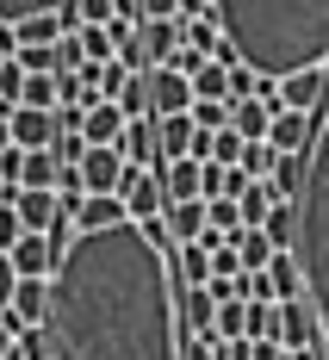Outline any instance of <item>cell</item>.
<instances>
[{"label":"cell","mask_w":329,"mask_h":360,"mask_svg":"<svg viewBox=\"0 0 329 360\" xmlns=\"http://www.w3.org/2000/svg\"><path fill=\"white\" fill-rule=\"evenodd\" d=\"M50 360H181L168 255L124 217L75 230L50 274Z\"/></svg>","instance_id":"obj_1"},{"label":"cell","mask_w":329,"mask_h":360,"mask_svg":"<svg viewBox=\"0 0 329 360\" xmlns=\"http://www.w3.org/2000/svg\"><path fill=\"white\" fill-rule=\"evenodd\" d=\"M224 44L212 63L255 69L261 81H280L298 69L329 63V0H212Z\"/></svg>","instance_id":"obj_2"},{"label":"cell","mask_w":329,"mask_h":360,"mask_svg":"<svg viewBox=\"0 0 329 360\" xmlns=\"http://www.w3.org/2000/svg\"><path fill=\"white\" fill-rule=\"evenodd\" d=\"M292 261L304 298L317 311V323L329 329V118L311 124V149H304V180L292 193Z\"/></svg>","instance_id":"obj_3"},{"label":"cell","mask_w":329,"mask_h":360,"mask_svg":"<svg viewBox=\"0 0 329 360\" xmlns=\"http://www.w3.org/2000/svg\"><path fill=\"white\" fill-rule=\"evenodd\" d=\"M118 199H124V217L131 224H143V217H155L168 199H162V168H131L124 162V174H118Z\"/></svg>","instance_id":"obj_4"},{"label":"cell","mask_w":329,"mask_h":360,"mask_svg":"<svg viewBox=\"0 0 329 360\" xmlns=\"http://www.w3.org/2000/svg\"><path fill=\"white\" fill-rule=\"evenodd\" d=\"M6 261H13V274H19V280H50V274H56V261H63V249H56L44 230H25V236L6 249Z\"/></svg>","instance_id":"obj_5"},{"label":"cell","mask_w":329,"mask_h":360,"mask_svg":"<svg viewBox=\"0 0 329 360\" xmlns=\"http://www.w3.org/2000/svg\"><path fill=\"white\" fill-rule=\"evenodd\" d=\"M118 131H124V112L112 106V100H100V94L87 87V94H81V143L112 149V143H118Z\"/></svg>","instance_id":"obj_6"},{"label":"cell","mask_w":329,"mask_h":360,"mask_svg":"<svg viewBox=\"0 0 329 360\" xmlns=\"http://www.w3.org/2000/svg\"><path fill=\"white\" fill-rule=\"evenodd\" d=\"M6 205L19 212V224H25V230H44V236H50V224L63 217L56 193H44V186H6Z\"/></svg>","instance_id":"obj_7"},{"label":"cell","mask_w":329,"mask_h":360,"mask_svg":"<svg viewBox=\"0 0 329 360\" xmlns=\"http://www.w3.org/2000/svg\"><path fill=\"white\" fill-rule=\"evenodd\" d=\"M317 311H311V298H280V348H317Z\"/></svg>","instance_id":"obj_8"},{"label":"cell","mask_w":329,"mask_h":360,"mask_svg":"<svg viewBox=\"0 0 329 360\" xmlns=\"http://www.w3.org/2000/svg\"><path fill=\"white\" fill-rule=\"evenodd\" d=\"M174 317H181V335H212V323H218L212 286H181L174 292Z\"/></svg>","instance_id":"obj_9"},{"label":"cell","mask_w":329,"mask_h":360,"mask_svg":"<svg viewBox=\"0 0 329 360\" xmlns=\"http://www.w3.org/2000/svg\"><path fill=\"white\" fill-rule=\"evenodd\" d=\"M143 81H149V118H168V112H186V106H193L186 75H174V69H143Z\"/></svg>","instance_id":"obj_10"},{"label":"cell","mask_w":329,"mask_h":360,"mask_svg":"<svg viewBox=\"0 0 329 360\" xmlns=\"http://www.w3.org/2000/svg\"><path fill=\"white\" fill-rule=\"evenodd\" d=\"M44 317H50V280H19L13 304H6V323L13 329H44Z\"/></svg>","instance_id":"obj_11"},{"label":"cell","mask_w":329,"mask_h":360,"mask_svg":"<svg viewBox=\"0 0 329 360\" xmlns=\"http://www.w3.org/2000/svg\"><path fill=\"white\" fill-rule=\"evenodd\" d=\"M317 100H323V69H298V75H280L273 112H317Z\"/></svg>","instance_id":"obj_12"},{"label":"cell","mask_w":329,"mask_h":360,"mask_svg":"<svg viewBox=\"0 0 329 360\" xmlns=\"http://www.w3.org/2000/svg\"><path fill=\"white\" fill-rule=\"evenodd\" d=\"M75 168H81V186H87V193H118V174H124V155H118V149H93V143H87Z\"/></svg>","instance_id":"obj_13"},{"label":"cell","mask_w":329,"mask_h":360,"mask_svg":"<svg viewBox=\"0 0 329 360\" xmlns=\"http://www.w3.org/2000/svg\"><path fill=\"white\" fill-rule=\"evenodd\" d=\"M112 149H118L131 168H162V155H155V118H124V131H118Z\"/></svg>","instance_id":"obj_14"},{"label":"cell","mask_w":329,"mask_h":360,"mask_svg":"<svg viewBox=\"0 0 329 360\" xmlns=\"http://www.w3.org/2000/svg\"><path fill=\"white\" fill-rule=\"evenodd\" d=\"M13 143L19 149H50L56 143V112H44V106H13Z\"/></svg>","instance_id":"obj_15"},{"label":"cell","mask_w":329,"mask_h":360,"mask_svg":"<svg viewBox=\"0 0 329 360\" xmlns=\"http://www.w3.org/2000/svg\"><path fill=\"white\" fill-rule=\"evenodd\" d=\"M193 137H199L193 112H168V118H155V155H162V162H174V155H193Z\"/></svg>","instance_id":"obj_16"},{"label":"cell","mask_w":329,"mask_h":360,"mask_svg":"<svg viewBox=\"0 0 329 360\" xmlns=\"http://www.w3.org/2000/svg\"><path fill=\"white\" fill-rule=\"evenodd\" d=\"M199 186H205V162H193V155L162 162V199H168V205H174V199H199Z\"/></svg>","instance_id":"obj_17"},{"label":"cell","mask_w":329,"mask_h":360,"mask_svg":"<svg viewBox=\"0 0 329 360\" xmlns=\"http://www.w3.org/2000/svg\"><path fill=\"white\" fill-rule=\"evenodd\" d=\"M267 143L280 149V155H304V149H311V112H273Z\"/></svg>","instance_id":"obj_18"},{"label":"cell","mask_w":329,"mask_h":360,"mask_svg":"<svg viewBox=\"0 0 329 360\" xmlns=\"http://www.w3.org/2000/svg\"><path fill=\"white\" fill-rule=\"evenodd\" d=\"M162 217H168V236H174V249L205 236V199H174V205H162Z\"/></svg>","instance_id":"obj_19"},{"label":"cell","mask_w":329,"mask_h":360,"mask_svg":"<svg viewBox=\"0 0 329 360\" xmlns=\"http://www.w3.org/2000/svg\"><path fill=\"white\" fill-rule=\"evenodd\" d=\"M69 217H75V230H106V224H124V199L118 193H87Z\"/></svg>","instance_id":"obj_20"},{"label":"cell","mask_w":329,"mask_h":360,"mask_svg":"<svg viewBox=\"0 0 329 360\" xmlns=\"http://www.w3.org/2000/svg\"><path fill=\"white\" fill-rule=\"evenodd\" d=\"M267 124H273V106H267V100H230V131H236L243 143H261Z\"/></svg>","instance_id":"obj_21"},{"label":"cell","mask_w":329,"mask_h":360,"mask_svg":"<svg viewBox=\"0 0 329 360\" xmlns=\"http://www.w3.org/2000/svg\"><path fill=\"white\" fill-rule=\"evenodd\" d=\"M273 205H280V193H273L267 180H249V186H243V199H236V212H243V230H261Z\"/></svg>","instance_id":"obj_22"},{"label":"cell","mask_w":329,"mask_h":360,"mask_svg":"<svg viewBox=\"0 0 329 360\" xmlns=\"http://www.w3.org/2000/svg\"><path fill=\"white\" fill-rule=\"evenodd\" d=\"M261 274H267V286H273V304H280V298H304V280H298L292 249H280L273 261H267V267H261Z\"/></svg>","instance_id":"obj_23"},{"label":"cell","mask_w":329,"mask_h":360,"mask_svg":"<svg viewBox=\"0 0 329 360\" xmlns=\"http://www.w3.org/2000/svg\"><path fill=\"white\" fill-rule=\"evenodd\" d=\"M56 149H25V162H19V186H44V193H56Z\"/></svg>","instance_id":"obj_24"},{"label":"cell","mask_w":329,"mask_h":360,"mask_svg":"<svg viewBox=\"0 0 329 360\" xmlns=\"http://www.w3.org/2000/svg\"><path fill=\"white\" fill-rule=\"evenodd\" d=\"M186 87H193V100H230V69L224 63H199L186 75Z\"/></svg>","instance_id":"obj_25"},{"label":"cell","mask_w":329,"mask_h":360,"mask_svg":"<svg viewBox=\"0 0 329 360\" xmlns=\"http://www.w3.org/2000/svg\"><path fill=\"white\" fill-rule=\"evenodd\" d=\"M236 255H243V274H261L280 249L267 243V230H236Z\"/></svg>","instance_id":"obj_26"},{"label":"cell","mask_w":329,"mask_h":360,"mask_svg":"<svg viewBox=\"0 0 329 360\" xmlns=\"http://www.w3.org/2000/svg\"><path fill=\"white\" fill-rule=\"evenodd\" d=\"M75 44H81V56H87V63H112V56H118L112 25H81V32H75Z\"/></svg>","instance_id":"obj_27"},{"label":"cell","mask_w":329,"mask_h":360,"mask_svg":"<svg viewBox=\"0 0 329 360\" xmlns=\"http://www.w3.org/2000/svg\"><path fill=\"white\" fill-rule=\"evenodd\" d=\"M13 37H19V50H25V44H56V37H63V19H56V13H32V19L13 25Z\"/></svg>","instance_id":"obj_28"},{"label":"cell","mask_w":329,"mask_h":360,"mask_svg":"<svg viewBox=\"0 0 329 360\" xmlns=\"http://www.w3.org/2000/svg\"><path fill=\"white\" fill-rule=\"evenodd\" d=\"M249 329V298H218V323H212V335L218 342H236Z\"/></svg>","instance_id":"obj_29"},{"label":"cell","mask_w":329,"mask_h":360,"mask_svg":"<svg viewBox=\"0 0 329 360\" xmlns=\"http://www.w3.org/2000/svg\"><path fill=\"white\" fill-rule=\"evenodd\" d=\"M181 44H186V50H199V56H212V50L224 44L218 19H181Z\"/></svg>","instance_id":"obj_30"},{"label":"cell","mask_w":329,"mask_h":360,"mask_svg":"<svg viewBox=\"0 0 329 360\" xmlns=\"http://www.w3.org/2000/svg\"><path fill=\"white\" fill-rule=\"evenodd\" d=\"M273 162H280V149L261 137V143H243V162H236V168H243L249 180H267V174H273Z\"/></svg>","instance_id":"obj_31"},{"label":"cell","mask_w":329,"mask_h":360,"mask_svg":"<svg viewBox=\"0 0 329 360\" xmlns=\"http://www.w3.org/2000/svg\"><path fill=\"white\" fill-rule=\"evenodd\" d=\"M112 106L124 112V118H149V81H143V75H131V81L118 87V100H112Z\"/></svg>","instance_id":"obj_32"},{"label":"cell","mask_w":329,"mask_h":360,"mask_svg":"<svg viewBox=\"0 0 329 360\" xmlns=\"http://www.w3.org/2000/svg\"><path fill=\"white\" fill-rule=\"evenodd\" d=\"M249 342H280V304H249Z\"/></svg>","instance_id":"obj_33"},{"label":"cell","mask_w":329,"mask_h":360,"mask_svg":"<svg viewBox=\"0 0 329 360\" xmlns=\"http://www.w3.org/2000/svg\"><path fill=\"white\" fill-rule=\"evenodd\" d=\"M298 180H304V155H280V162H273V174H267V186H273L280 199H292Z\"/></svg>","instance_id":"obj_34"},{"label":"cell","mask_w":329,"mask_h":360,"mask_svg":"<svg viewBox=\"0 0 329 360\" xmlns=\"http://www.w3.org/2000/svg\"><path fill=\"white\" fill-rule=\"evenodd\" d=\"M205 230H218V236H236V230H243V212H236V199H205Z\"/></svg>","instance_id":"obj_35"},{"label":"cell","mask_w":329,"mask_h":360,"mask_svg":"<svg viewBox=\"0 0 329 360\" xmlns=\"http://www.w3.org/2000/svg\"><path fill=\"white\" fill-rule=\"evenodd\" d=\"M6 360H50V329H13V354Z\"/></svg>","instance_id":"obj_36"},{"label":"cell","mask_w":329,"mask_h":360,"mask_svg":"<svg viewBox=\"0 0 329 360\" xmlns=\"http://www.w3.org/2000/svg\"><path fill=\"white\" fill-rule=\"evenodd\" d=\"M292 199H280V205H273V212H267V224H261V230H267V243H273V249H292Z\"/></svg>","instance_id":"obj_37"},{"label":"cell","mask_w":329,"mask_h":360,"mask_svg":"<svg viewBox=\"0 0 329 360\" xmlns=\"http://www.w3.org/2000/svg\"><path fill=\"white\" fill-rule=\"evenodd\" d=\"M19 106L56 112V75H25V87H19Z\"/></svg>","instance_id":"obj_38"},{"label":"cell","mask_w":329,"mask_h":360,"mask_svg":"<svg viewBox=\"0 0 329 360\" xmlns=\"http://www.w3.org/2000/svg\"><path fill=\"white\" fill-rule=\"evenodd\" d=\"M193 124H199V131H224V124H230V100H193Z\"/></svg>","instance_id":"obj_39"},{"label":"cell","mask_w":329,"mask_h":360,"mask_svg":"<svg viewBox=\"0 0 329 360\" xmlns=\"http://www.w3.org/2000/svg\"><path fill=\"white\" fill-rule=\"evenodd\" d=\"M212 162H218V168H236V162H243V137H236L230 124L212 131Z\"/></svg>","instance_id":"obj_40"},{"label":"cell","mask_w":329,"mask_h":360,"mask_svg":"<svg viewBox=\"0 0 329 360\" xmlns=\"http://www.w3.org/2000/svg\"><path fill=\"white\" fill-rule=\"evenodd\" d=\"M63 0H0V25H19V19H32V13H56Z\"/></svg>","instance_id":"obj_41"},{"label":"cell","mask_w":329,"mask_h":360,"mask_svg":"<svg viewBox=\"0 0 329 360\" xmlns=\"http://www.w3.org/2000/svg\"><path fill=\"white\" fill-rule=\"evenodd\" d=\"M19 236H25V224H19V212H13V205H6V199H0V255L13 249V243H19Z\"/></svg>","instance_id":"obj_42"},{"label":"cell","mask_w":329,"mask_h":360,"mask_svg":"<svg viewBox=\"0 0 329 360\" xmlns=\"http://www.w3.org/2000/svg\"><path fill=\"white\" fill-rule=\"evenodd\" d=\"M81 6V25H112V0H75Z\"/></svg>","instance_id":"obj_43"},{"label":"cell","mask_w":329,"mask_h":360,"mask_svg":"<svg viewBox=\"0 0 329 360\" xmlns=\"http://www.w3.org/2000/svg\"><path fill=\"white\" fill-rule=\"evenodd\" d=\"M212 360H249V335H236V342H218L212 335Z\"/></svg>","instance_id":"obj_44"},{"label":"cell","mask_w":329,"mask_h":360,"mask_svg":"<svg viewBox=\"0 0 329 360\" xmlns=\"http://www.w3.org/2000/svg\"><path fill=\"white\" fill-rule=\"evenodd\" d=\"M181 360H212V335H186V342H181Z\"/></svg>","instance_id":"obj_45"},{"label":"cell","mask_w":329,"mask_h":360,"mask_svg":"<svg viewBox=\"0 0 329 360\" xmlns=\"http://www.w3.org/2000/svg\"><path fill=\"white\" fill-rule=\"evenodd\" d=\"M13 286H19V274H13V261H6V255H0V311H6V304H13Z\"/></svg>","instance_id":"obj_46"},{"label":"cell","mask_w":329,"mask_h":360,"mask_svg":"<svg viewBox=\"0 0 329 360\" xmlns=\"http://www.w3.org/2000/svg\"><path fill=\"white\" fill-rule=\"evenodd\" d=\"M143 19H181V0H143Z\"/></svg>","instance_id":"obj_47"},{"label":"cell","mask_w":329,"mask_h":360,"mask_svg":"<svg viewBox=\"0 0 329 360\" xmlns=\"http://www.w3.org/2000/svg\"><path fill=\"white\" fill-rule=\"evenodd\" d=\"M243 186H249L243 168H224V199H243Z\"/></svg>","instance_id":"obj_48"},{"label":"cell","mask_w":329,"mask_h":360,"mask_svg":"<svg viewBox=\"0 0 329 360\" xmlns=\"http://www.w3.org/2000/svg\"><path fill=\"white\" fill-rule=\"evenodd\" d=\"M56 131H75L81 137V106H56Z\"/></svg>","instance_id":"obj_49"},{"label":"cell","mask_w":329,"mask_h":360,"mask_svg":"<svg viewBox=\"0 0 329 360\" xmlns=\"http://www.w3.org/2000/svg\"><path fill=\"white\" fill-rule=\"evenodd\" d=\"M249 360H286V348L280 342H249Z\"/></svg>","instance_id":"obj_50"},{"label":"cell","mask_w":329,"mask_h":360,"mask_svg":"<svg viewBox=\"0 0 329 360\" xmlns=\"http://www.w3.org/2000/svg\"><path fill=\"white\" fill-rule=\"evenodd\" d=\"M13 354V323H6V311H0V360Z\"/></svg>","instance_id":"obj_51"},{"label":"cell","mask_w":329,"mask_h":360,"mask_svg":"<svg viewBox=\"0 0 329 360\" xmlns=\"http://www.w3.org/2000/svg\"><path fill=\"white\" fill-rule=\"evenodd\" d=\"M286 360H317V348H286Z\"/></svg>","instance_id":"obj_52"},{"label":"cell","mask_w":329,"mask_h":360,"mask_svg":"<svg viewBox=\"0 0 329 360\" xmlns=\"http://www.w3.org/2000/svg\"><path fill=\"white\" fill-rule=\"evenodd\" d=\"M0 149H13V124L6 118H0Z\"/></svg>","instance_id":"obj_53"},{"label":"cell","mask_w":329,"mask_h":360,"mask_svg":"<svg viewBox=\"0 0 329 360\" xmlns=\"http://www.w3.org/2000/svg\"><path fill=\"white\" fill-rule=\"evenodd\" d=\"M317 360H329V329H323V335H317Z\"/></svg>","instance_id":"obj_54"},{"label":"cell","mask_w":329,"mask_h":360,"mask_svg":"<svg viewBox=\"0 0 329 360\" xmlns=\"http://www.w3.org/2000/svg\"><path fill=\"white\" fill-rule=\"evenodd\" d=\"M0 199H6V180H0Z\"/></svg>","instance_id":"obj_55"},{"label":"cell","mask_w":329,"mask_h":360,"mask_svg":"<svg viewBox=\"0 0 329 360\" xmlns=\"http://www.w3.org/2000/svg\"><path fill=\"white\" fill-rule=\"evenodd\" d=\"M0 63H6V50H0Z\"/></svg>","instance_id":"obj_56"}]
</instances>
